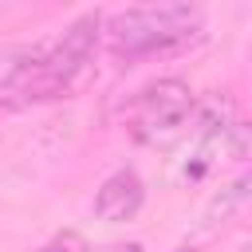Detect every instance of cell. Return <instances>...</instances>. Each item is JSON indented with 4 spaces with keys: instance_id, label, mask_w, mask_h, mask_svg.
<instances>
[{
    "instance_id": "obj_1",
    "label": "cell",
    "mask_w": 252,
    "mask_h": 252,
    "mask_svg": "<svg viewBox=\"0 0 252 252\" xmlns=\"http://www.w3.org/2000/svg\"><path fill=\"white\" fill-rule=\"evenodd\" d=\"M201 35H205V12L193 0H158L102 20V39L110 55L126 63L185 51Z\"/></svg>"
},
{
    "instance_id": "obj_2",
    "label": "cell",
    "mask_w": 252,
    "mask_h": 252,
    "mask_svg": "<svg viewBox=\"0 0 252 252\" xmlns=\"http://www.w3.org/2000/svg\"><path fill=\"white\" fill-rule=\"evenodd\" d=\"M98 39H102V16L87 12V16L71 20L55 39L35 43V51H32L20 83L12 87L8 102L12 106H32V102H51V98L71 94L75 83L87 75Z\"/></svg>"
},
{
    "instance_id": "obj_3",
    "label": "cell",
    "mask_w": 252,
    "mask_h": 252,
    "mask_svg": "<svg viewBox=\"0 0 252 252\" xmlns=\"http://www.w3.org/2000/svg\"><path fill=\"white\" fill-rule=\"evenodd\" d=\"M193 91L181 79L150 83L134 102V138L138 142H169L193 118Z\"/></svg>"
},
{
    "instance_id": "obj_4",
    "label": "cell",
    "mask_w": 252,
    "mask_h": 252,
    "mask_svg": "<svg viewBox=\"0 0 252 252\" xmlns=\"http://www.w3.org/2000/svg\"><path fill=\"white\" fill-rule=\"evenodd\" d=\"M142 201H146V185H142V177L126 165V169H114V173L98 185L91 213H94L98 220H106V224H122V220H134V217H138Z\"/></svg>"
},
{
    "instance_id": "obj_5",
    "label": "cell",
    "mask_w": 252,
    "mask_h": 252,
    "mask_svg": "<svg viewBox=\"0 0 252 252\" xmlns=\"http://www.w3.org/2000/svg\"><path fill=\"white\" fill-rule=\"evenodd\" d=\"M32 51H35V43H32V47H28V43H0V98L12 94V87L20 83Z\"/></svg>"
},
{
    "instance_id": "obj_6",
    "label": "cell",
    "mask_w": 252,
    "mask_h": 252,
    "mask_svg": "<svg viewBox=\"0 0 252 252\" xmlns=\"http://www.w3.org/2000/svg\"><path fill=\"white\" fill-rule=\"evenodd\" d=\"M39 252H91V248H87V240H83L79 232H71V228H67V232H59L51 244H43Z\"/></svg>"
},
{
    "instance_id": "obj_7",
    "label": "cell",
    "mask_w": 252,
    "mask_h": 252,
    "mask_svg": "<svg viewBox=\"0 0 252 252\" xmlns=\"http://www.w3.org/2000/svg\"><path fill=\"white\" fill-rule=\"evenodd\" d=\"M106 252H142V244L138 240H126V244H110Z\"/></svg>"
}]
</instances>
